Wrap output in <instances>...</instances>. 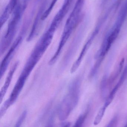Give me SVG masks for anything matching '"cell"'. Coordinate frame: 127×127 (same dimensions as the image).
<instances>
[{"label": "cell", "instance_id": "4", "mask_svg": "<svg viewBox=\"0 0 127 127\" xmlns=\"http://www.w3.org/2000/svg\"><path fill=\"white\" fill-rule=\"evenodd\" d=\"M21 43L18 41L15 40L13 43L12 46L9 49L7 54L4 57L3 60L2 61L0 65V79L4 75L5 72L6 71L9 64L10 62L11 61L13 57H14L16 51L17 50L18 47L20 46Z\"/></svg>", "mask_w": 127, "mask_h": 127}, {"label": "cell", "instance_id": "5", "mask_svg": "<svg viewBox=\"0 0 127 127\" xmlns=\"http://www.w3.org/2000/svg\"><path fill=\"white\" fill-rule=\"evenodd\" d=\"M18 0H10L4 9L0 19V27L2 28L13 14L18 2Z\"/></svg>", "mask_w": 127, "mask_h": 127}, {"label": "cell", "instance_id": "9", "mask_svg": "<svg viewBox=\"0 0 127 127\" xmlns=\"http://www.w3.org/2000/svg\"><path fill=\"white\" fill-rule=\"evenodd\" d=\"M87 113L81 114L76 122L74 126L75 127H81L82 126L85 121L87 117Z\"/></svg>", "mask_w": 127, "mask_h": 127}, {"label": "cell", "instance_id": "3", "mask_svg": "<svg viewBox=\"0 0 127 127\" xmlns=\"http://www.w3.org/2000/svg\"><path fill=\"white\" fill-rule=\"evenodd\" d=\"M49 0H44L43 3H41L38 12L36 15L35 20L34 21L33 26L32 27L29 34L28 35L27 38L28 41H30L34 39L37 35L39 31L40 22L42 21L41 18L43 14L46 11V9L48 7V4L49 3Z\"/></svg>", "mask_w": 127, "mask_h": 127}, {"label": "cell", "instance_id": "6", "mask_svg": "<svg viewBox=\"0 0 127 127\" xmlns=\"http://www.w3.org/2000/svg\"><path fill=\"white\" fill-rule=\"evenodd\" d=\"M19 64V62L17 61L14 64L12 67L10 71L8 73V75L6 77V79L4 83V85L3 86L0 91V103L2 102V100L4 98L8 88L10 85L11 82L12 80V77H13V75L15 72Z\"/></svg>", "mask_w": 127, "mask_h": 127}, {"label": "cell", "instance_id": "7", "mask_svg": "<svg viewBox=\"0 0 127 127\" xmlns=\"http://www.w3.org/2000/svg\"><path fill=\"white\" fill-rule=\"evenodd\" d=\"M92 43V42H91L90 41H87L86 43L85 44L81 52L79 55V56L77 59V60L74 62L71 67V69H70V73H71L75 72L78 69L84 57L86 55V53L90 48V47L91 46Z\"/></svg>", "mask_w": 127, "mask_h": 127}, {"label": "cell", "instance_id": "8", "mask_svg": "<svg viewBox=\"0 0 127 127\" xmlns=\"http://www.w3.org/2000/svg\"><path fill=\"white\" fill-rule=\"evenodd\" d=\"M107 108V107L104 105L103 107L99 109L94 121V124L95 125H97L101 122Z\"/></svg>", "mask_w": 127, "mask_h": 127}, {"label": "cell", "instance_id": "1", "mask_svg": "<svg viewBox=\"0 0 127 127\" xmlns=\"http://www.w3.org/2000/svg\"><path fill=\"white\" fill-rule=\"evenodd\" d=\"M85 0H77L67 18L64 28L57 50L49 62L50 65L54 64L59 57L62 49L80 22Z\"/></svg>", "mask_w": 127, "mask_h": 127}, {"label": "cell", "instance_id": "12", "mask_svg": "<svg viewBox=\"0 0 127 127\" xmlns=\"http://www.w3.org/2000/svg\"><path fill=\"white\" fill-rule=\"evenodd\" d=\"M125 127H127V124H126V125L125 126Z\"/></svg>", "mask_w": 127, "mask_h": 127}, {"label": "cell", "instance_id": "2", "mask_svg": "<svg viewBox=\"0 0 127 127\" xmlns=\"http://www.w3.org/2000/svg\"><path fill=\"white\" fill-rule=\"evenodd\" d=\"M80 86L81 81L79 78L75 79L70 85L68 93L59 109V119L61 121L66 119L77 105L79 99Z\"/></svg>", "mask_w": 127, "mask_h": 127}, {"label": "cell", "instance_id": "11", "mask_svg": "<svg viewBox=\"0 0 127 127\" xmlns=\"http://www.w3.org/2000/svg\"><path fill=\"white\" fill-rule=\"evenodd\" d=\"M62 126L63 127H69L70 126V123L69 122H64L62 124Z\"/></svg>", "mask_w": 127, "mask_h": 127}, {"label": "cell", "instance_id": "10", "mask_svg": "<svg viewBox=\"0 0 127 127\" xmlns=\"http://www.w3.org/2000/svg\"><path fill=\"white\" fill-rule=\"evenodd\" d=\"M27 114V111H25L23 112L20 116L18 119V120L17 121L16 123V127H20L21 125V124L23 122L24 120L26 118Z\"/></svg>", "mask_w": 127, "mask_h": 127}]
</instances>
